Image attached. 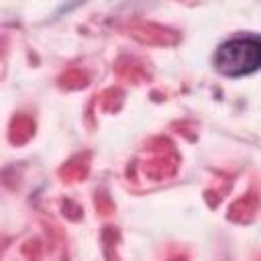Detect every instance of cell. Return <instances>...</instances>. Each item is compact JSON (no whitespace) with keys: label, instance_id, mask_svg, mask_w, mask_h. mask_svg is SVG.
I'll use <instances>...</instances> for the list:
<instances>
[{"label":"cell","instance_id":"obj_1","mask_svg":"<svg viewBox=\"0 0 261 261\" xmlns=\"http://www.w3.org/2000/svg\"><path fill=\"white\" fill-rule=\"evenodd\" d=\"M212 61L222 75L228 77L251 75L261 69V37L237 35L216 47Z\"/></svg>","mask_w":261,"mask_h":261}]
</instances>
